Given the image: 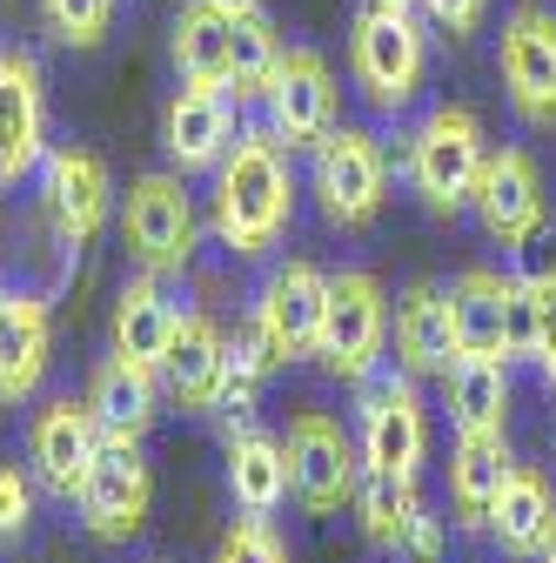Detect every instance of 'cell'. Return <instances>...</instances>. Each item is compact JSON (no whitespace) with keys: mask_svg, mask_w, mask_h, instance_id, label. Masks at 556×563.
I'll return each mask as SVG.
<instances>
[{"mask_svg":"<svg viewBox=\"0 0 556 563\" xmlns=\"http://www.w3.org/2000/svg\"><path fill=\"white\" fill-rule=\"evenodd\" d=\"M549 530H556V489H549V476L536 463H510L503 497L490 510V537L503 543V556L530 563V556H543Z\"/></svg>","mask_w":556,"mask_h":563,"instance_id":"484cf974","label":"cell"},{"mask_svg":"<svg viewBox=\"0 0 556 563\" xmlns=\"http://www.w3.org/2000/svg\"><path fill=\"white\" fill-rule=\"evenodd\" d=\"M536 563H556V530H549V543H543V556Z\"/></svg>","mask_w":556,"mask_h":563,"instance_id":"8d00e7d4","label":"cell"},{"mask_svg":"<svg viewBox=\"0 0 556 563\" xmlns=\"http://www.w3.org/2000/svg\"><path fill=\"white\" fill-rule=\"evenodd\" d=\"M27 523H34V489H27L21 463H0V543L27 537Z\"/></svg>","mask_w":556,"mask_h":563,"instance_id":"836d02e7","label":"cell"},{"mask_svg":"<svg viewBox=\"0 0 556 563\" xmlns=\"http://www.w3.org/2000/svg\"><path fill=\"white\" fill-rule=\"evenodd\" d=\"M510 437L503 430H456L449 450V510L463 530H490V510L503 497V476H510Z\"/></svg>","mask_w":556,"mask_h":563,"instance_id":"603a6c76","label":"cell"},{"mask_svg":"<svg viewBox=\"0 0 556 563\" xmlns=\"http://www.w3.org/2000/svg\"><path fill=\"white\" fill-rule=\"evenodd\" d=\"M54 356V316L41 296L8 289L0 296V402H27Z\"/></svg>","mask_w":556,"mask_h":563,"instance_id":"44dd1931","label":"cell"},{"mask_svg":"<svg viewBox=\"0 0 556 563\" xmlns=\"http://www.w3.org/2000/svg\"><path fill=\"white\" fill-rule=\"evenodd\" d=\"M168 54L181 67V81L194 88H235V0H181Z\"/></svg>","mask_w":556,"mask_h":563,"instance_id":"d6986e66","label":"cell"},{"mask_svg":"<svg viewBox=\"0 0 556 563\" xmlns=\"http://www.w3.org/2000/svg\"><path fill=\"white\" fill-rule=\"evenodd\" d=\"M443 383H449V416H456V430H510V363L463 356Z\"/></svg>","mask_w":556,"mask_h":563,"instance_id":"83f0119b","label":"cell"},{"mask_svg":"<svg viewBox=\"0 0 556 563\" xmlns=\"http://www.w3.org/2000/svg\"><path fill=\"white\" fill-rule=\"evenodd\" d=\"M423 510V497H415V483L402 476H382V470H363L356 476V517H363V537L376 550H402L409 537V517Z\"/></svg>","mask_w":556,"mask_h":563,"instance_id":"f1b7e54d","label":"cell"},{"mask_svg":"<svg viewBox=\"0 0 556 563\" xmlns=\"http://www.w3.org/2000/svg\"><path fill=\"white\" fill-rule=\"evenodd\" d=\"M41 208L47 222L67 249H81L108 229L114 216V175L94 148H75V141H60V148L41 155Z\"/></svg>","mask_w":556,"mask_h":563,"instance_id":"8fae6325","label":"cell"},{"mask_svg":"<svg viewBox=\"0 0 556 563\" xmlns=\"http://www.w3.org/2000/svg\"><path fill=\"white\" fill-rule=\"evenodd\" d=\"M215 563H289V543L275 537L268 517H235L215 543Z\"/></svg>","mask_w":556,"mask_h":563,"instance_id":"4dcf8cb0","label":"cell"},{"mask_svg":"<svg viewBox=\"0 0 556 563\" xmlns=\"http://www.w3.org/2000/svg\"><path fill=\"white\" fill-rule=\"evenodd\" d=\"M396 356L402 376H449L463 363L456 349V322H449V289L436 282H409L396 302Z\"/></svg>","mask_w":556,"mask_h":563,"instance_id":"7402d4cb","label":"cell"},{"mask_svg":"<svg viewBox=\"0 0 556 563\" xmlns=\"http://www.w3.org/2000/svg\"><path fill=\"white\" fill-rule=\"evenodd\" d=\"M262 108H268V134L282 141L289 155L296 148H315V141L335 128V108H342L329 60L315 47H282V67H275Z\"/></svg>","mask_w":556,"mask_h":563,"instance_id":"5bb4252c","label":"cell"},{"mask_svg":"<svg viewBox=\"0 0 556 563\" xmlns=\"http://www.w3.org/2000/svg\"><path fill=\"white\" fill-rule=\"evenodd\" d=\"M47 155V88L41 60L21 47H0V188H14Z\"/></svg>","mask_w":556,"mask_h":563,"instance_id":"9a60e30c","label":"cell"},{"mask_svg":"<svg viewBox=\"0 0 556 563\" xmlns=\"http://www.w3.org/2000/svg\"><path fill=\"white\" fill-rule=\"evenodd\" d=\"M289 216H296L289 148L268 128H242L235 148L215 162V235L255 262L289 235Z\"/></svg>","mask_w":556,"mask_h":563,"instance_id":"6da1fadb","label":"cell"},{"mask_svg":"<svg viewBox=\"0 0 556 563\" xmlns=\"http://www.w3.org/2000/svg\"><path fill=\"white\" fill-rule=\"evenodd\" d=\"M282 456H289V497L309 510V517H335L342 504H356V443L349 430H342L335 416L322 409H302L289 422V437H282Z\"/></svg>","mask_w":556,"mask_h":563,"instance_id":"ba28073f","label":"cell"},{"mask_svg":"<svg viewBox=\"0 0 556 563\" xmlns=\"http://www.w3.org/2000/svg\"><path fill=\"white\" fill-rule=\"evenodd\" d=\"M309 155H315L309 162V181H315L322 216L335 229H369L382 216V201H389V162L376 148V134H363V128H329Z\"/></svg>","mask_w":556,"mask_h":563,"instance_id":"8992f818","label":"cell"},{"mask_svg":"<svg viewBox=\"0 0 556 563\" xmlns=\"http://www.w3.org/2000/svg\"><path fill=\"white\" fill-rule=\"evenodd\" d=\"M530 282V302H536V363H543V383L556 389V262L523 275Z\"/></svg>","mask_w":556,"mask_h":563,"instance_id":"d6a6232c","label":"cell"},{"mask_svg":"<svg viewBox=\"0 0 556 563\" xmlns=\"http://www.w3.org/2000/svg\"><path fill=\"white\" fill-rule=\"evenodd\" d=\"M402 563H443V517L423 504L409 517V537H402V550H396Z\"/></svg>","mask_w":556,"mask_h":563,"instance_id":"e575fe53","label":"cell"},{"mask_svg":"<svg viewBox=\"0 0 556 563\" xmlns=\"http://www.w3.org/2000/svg\"><path fill=\"white\" fill-rule=\"evenodd\" d=\"M41 14L67 47H94L114 21V0H41Z\"/></svg>","mask_w":556,"mask_h":563,"instance_id":"1f68e13d","label":"cell"},{"mask_svg":"<svg viewBox=\"0 0 556 563\" xmlns=\"http://www.w3.org/2000/svg\"><path fill=\"white\" fill-rule=\"evenodd\" d=\"M469 208H476V222H482V235H490V242L530 249L543 235V216H549L536 162L523 148H490V155H482L476 188H469Z\"/></svg>","mask_w":556,"mask_h":563,"instance_id":"4fadbf2b","label":"cell"},{"mask_svg":"<svg viewBox=\"0 0 556 563\" xmlns=\"http://www.w3.org/2000/svg\"><path fill=\"white\" fill-rule=\"evenodd\" d=\"M175 329H181V309L168 302L162 275H142V268H134V275L121 282V296H114V356H127V363H142V369L162 376V356H168Z\"/></svg>","mask_w":556,"mask_h":563,"instance_id":"d4e9b609","label":"cell"},{"mask_svg":"<svg viewBox=\"0 0 556 563\" xmlns=\"http://www.w3.org/2000/svg\"><path fill=\"white\" fill-rule=\"evenodd\" d=\"M229 497L242 504V517L282 510V497H289V456H282V443L262 437V430L229 437Z\"/></svg>","mask_w":556,"mask_h":563,"instance_id":"4316f807","label":"cell"},{"mask_svg":"<svg viewBox=\"0 0 556 563\" xmlns=\"http://www.w3.org/2000/svg\"><path fill=\"white\" fill-rule=\"evenodd\" d=\"M349 67L376 114H402L430 81V34L409 0H363L349 27Z\"/></svg>","mask_w":556,"mask_h":563,"instance_id":"7a4b0ae2","label":"cell"},{"mask_svg":"<svg viewBox=\"0 0 556 563\" xmlns=\"http://www.w3.org/2000/svg\"><path fill=\"white\" fill-rule=\"evenodd\" d=\"M101 422V437L108 443H142L155 430V416H162V383L155 369L142 363H127V356H108L94 376H88V396H81Z\"/></svg>","mask_w":556,"mask_h":563,"instance_id":"cb8c5ba5","label":"cell"},{"mask_svg":"<svg viewBox=\"0 0 556 563\" xmlns=\"http://www.w3.org/2000/svg\"><path fill=\"white\" fill-rule=\"evenodd\" d=\"M482 155H490L482 121L463 101H436L423 121H415V134H409V188L423 195L430 216H463L469 188L482 175Z\"/></svg>","mask_w":556,"mask_h":563,"instance_id":"3957f363","label":"cell"},{"mask_svg":"<svg viewBox=\"0 0 556 563\" xmlns=\"http://www.w3.org/2000/svg\"><path fill=\"white\" fill-rule=\"evenodd\" d=\"M430 456V409L415 396V376H376L363 389V470L415 483Z\"/></svg>","mask_w":556,"mask_h":563,"instance_id":"7c38bea8","label":"cell"},{"mask_svg":"<svg viewBox=\"0 0 556 563\" xmlns=\"http://www.w3.org/2000/svg\"><path fill=\"white\" fill-rule=\"evenodd\" d=\"M322 302H329V275H322L315 262H275V268H268L262 296H255V316H248V335L262 342V363H268V369L315 356Z\"/></svg>","mask_w":556,"mask_h":563,"instance_id":"52a82bcc","label":"cell"},{"mask_svg":"<svg viewBox=\"0 0 556 563\" xmlns=\"http://www.w3.org/2000/svg\"><path fill=\"white\" fill-rule=\"evenodd\" d=\"M121 249L142 275H181L194 262V201L181 175H134L121 195Z\"/></svg>","mask_w":556,"mask_h":563,"instance_id":"277c9868","label":"cell"},{"mask_svg":"<svg viewBox=\"0 0 556 563\" xmlns=\"http://www.w3.org/2000/svg\"><path fill=\"white\" fill-rule=\"evenodd\" d=\"M275 67H282V41H275V21L255 8V0H235V101H262Z\"/></svg>","mask_w":556,"mask_h":563,"instance_id":"f546056e","label":"cell"},{"mask_svg":"<svg viewBox=\"0 0 556 563\" xmlns=\"http://www.w3.org/2000/svg\"><path fill=\"white\" fill-rule=\"evenodd\" d=\"M75 510H81L94 543H134V537H142L148 510H155V476H148L142 443H101V456L88 463V483H81Z\"/></svg>","mask_w":556,"mask_h":563,"instance_id":"9c48e42d","label":"cell"},{"mask_svg":"<svg viewBox=\"0 0 556 563\" xmlns=\"http://www.w3.org/2000/svg\"><path fill=\"white\" fill-rule=\"evenodd\" d=\"M235 95H222V88H194V81H181V95L162 108V148H168V162L181 168V175H194V168H215L229 148H235Z\"/></svg>","mask_w":556,"mask_h":563,"instance_id":"ac0fdd59","label":"cell"},{"mask_svg":"<svg viewBox=\"0 0 556 563\" xmlns=\"http://www.w3.org/2000/svg\"><path fill=\"white\" fill-rule=\"evenodd\" d=\"M389 342V296L369 268H342L329 275V302H322V335H315V356L329 363V376L342 383H369L376 356Z\"/></svg>","mask_w":556,"mask_h":563,"instance_id":"5b68a950","label":"cell"},{"mask_svg":"<svg viewBox=\"0 0 556 563\" xmlns=\"http://www.w3.org/2000/svg\"><path fill=\"white\" fill-rule=\"evenodd\" d=\"M415 8H423L443 34H456V41H463V34H476V27H482V8H490V0H415Z\"/></svg>","mask_w":556,"mask_h":563,"instance_id":"d590c367","label":"cell"},{"mask_svg":"<svg viewBox=\"0 0 556 563\" xmlns=\"http://www.w3.org/2000/svg\"><path fill=\"white\" fill-rule=\"evenodd\" d=\"M162 383L181 409L208 416L222 402V383H229V335L215 316H181L175 342H168V356H162Z\"/></svg>","mask_w":556,"mask_h":563,"instance_id":"ffe728a7","label":"cell"},{"mask_svg":"<svg viewBox=\"0 0 556 563\" xmlns=\"http://www.w3.org/2000/svg\"><path fill=\"white\" fill-rule=\"evenodd\" d=\"M497 75H503L510 108L530 128H556V14L549 8H536V0L510 8L497 34Z\"/></svg>","mask_w":556,"mask_h":563,"instance_id":"30bf717a","label":"cell"},{"mask_svg":"<svg viewBox=\"0 0 556 563\" xmlns=\"http://www.w3.org/2000/svg\"><path fill=\"white\" fill-rule=\"evenodd\" d=\"M523 275L503 268H463L449 282V322H456V349L482 363H510V309H516Z\"/></svg>","mask_w":556,"mask_h":563,"instance_id":"e0dca14e","label":"cell"},{"mask_svg":"<svg viewBox=\"0 0 556 563\" xmlns=\"http://www.w3.org/2000/svg\"><path fill=\"white\" fill-rule=\"evenodd\" d=\"M101 422L88 402L75 396H54L47 409H34V430H27V456H34V476L54 489L60 504H75L81 497V483H88V463L101 456Z\"/></svg>","mask_w":556,"mask_h":563,"instance_id":"2e32d148","label":"cell"}]
</instances>
